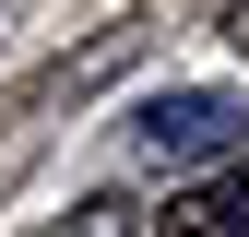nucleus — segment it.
Segmentation results:
<instances>
[{
  "label": "nucleus",
  "mask_w": 249,
  "mask_h": 237,
  "mask_svg": "<svg viewBox=\"0 0 249 237\" xmlns=\"http://www.w3.org/2000/svg\"><path fill=\"white\" fill-rule=\"evenodd\" d=\"M154 237H249V166H213L202 190H166Z\"/></svg>",
  "instance_id": "2"
},
{
  "label": "nucleus",
  "mask_w": 249,
  "mask_h": 237,
  "mask_svg": "<svg viewBox=\"0 0 249 237\" xmlns=\"http://www.w3.org/2000/svg\"><path fill=\"white\" fill-rule=\"evenodd\" d=\"M131 142H142V166H202V154H237V107H226V95H154Z\"/></svg>",
  "instance_id": "1"
},
{
  "label": "nucleus",
  "mask_w": 249,
  "mask_h": 237,
  "mask_svg": "<svg viewBox=\"0 0 249 237\" xmlns=\"http://www.w3.org/2000/svg\"><path fill=\"white\" fill-rule=\"evenodd\" d=\"M59 237H131V202H83V214L59 225Z\"/></svg>",
  "instance_id": "3"
}]
</instances>
